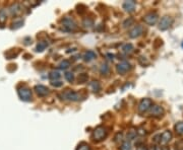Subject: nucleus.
Masks as SVG:
<instances>
[{"label":"nucleus","instance_id":"15","mask_svg":"<svg viewBox=\"0 0 183 150\" xmlns=\"http://www.w3.org/2000/svg\"><path fill=\"white\" fill-rule=\"evenodd\" d=\"M133 50H134V48L131 44H125L122 46V52L127 54V55H129V54L132 53Z\"/></svg>","mask_w":183,"mask_h":150},{"label":"nucleus","instance_id":"2","mask_svg":"<svg viewBox=\"0 0 183 150\" xmlns=\"http://www.w3.org/2000/svg\"><path fill=\"white\" fill-rule=\"evenodd\" d=\"M107 136V131L104 127H98L93 132V139L95 141H102Z\"/></svg>","mask_w":183,"mask_h":150},{"label":"nucleus","instance_id":"24","mask_svg":"<svg viewBox=\"0 0 183 150\" xmlns=\"http://www.w3.org/2000/svg\"><path fill=\"white\" fill-rule=\"evenodd\" d=\"M70 66V62L69 61H67V60H64V61H62L60 63V65H59V67H60V69H67Z\"/></svg>","mask_w":183,"mask_h":150},{"label":"nucleus","instance_id":"21","mask_svg":"<svg viewBox=\"0 0 183 150\" xmlns=\"http://www.w3.org/2000/svg\"><path fill=\"white\" fill-rule=\"evenodd\" d=\"M64 77H65V79L69 82H72L73 80H74V75H73V73H71V72H66V73L64 74Z\"/></svg>","mask_w":183,"mask_h":150},{"label":"nucleus","instance_id":"1","mask_svg":"<svg viewBox=\"0 0 183 150\" xmlns=\"http://www.w3.org/2000/svg\"><path fill=\"white\" fill-rule=\"evenodd\" d=\"M62 29L66 32H73L76 29V23L73 19H69V17H65L62 20Z\"/></svg>","mask_w":183,"mask_h":150},{"label":"nucleus","instance_id":"28","mask_svg":"<svg viewBox=\"0 0 183 150\" xmlns=\"http://www.w3.org/2000/svg\"><path fill=\"white\" fill-rule=\"evenodd\" d=\"M122 139H123V135H122V133H117L115 136V142H120V141H122Z\"/></svg>","mask_w":183,"mask_h":150},{"label":"nucleus","instance_id":"8","mask_svg":"<svg viewBox=\"0 0 183 150\" xmlns=\"http://www.w3.org/2000/svg\"><path fill=\"white\" fill-rule=\"evenodd\" d=\"M159 138H160L159 142H160L161 145H166V144L169 143L171 139H172V133H171L170 131H165L159 136Z\"/></svg>","mask_w":183,"mask_h":150},{"label":"nucleus","instance_id":"30","mask_svg":"<svg viewBox=\"0 0 183 150\" xmlns=\"http://www.w3.org/2000/svg\"><path fill=\"white\" fill-rule=\"evenodd\" d=\"M6 17V12L5 10H1L0 11V20H3Z\"/></svg>","mask_w":183,"mask_h":150},{"label":"nucleus","instance_id":"12","mask_svg":"<svg viewBox=\"0 0 183 150\" xmlns=\"http://www.w3.org/2000/svg\"><path fill=\"white\" fill-rule=\"evenodd\" d=\"M35 91L39 97H45L48 94L49 89L44 85H36L35 86Z\"/></svg>","mask_w":183,"mask_h":150},{"label":"nucleus","instance_id":"18","mask_svg":"<svg viewBox=\"0 0 183 150\" xmlns=\"http://www.w3.org/2000/svg\"><path fill=\"white\" fill-rule=\"evenodd\" d=\"M47 46H48L47 42H40L38 46H37V51H38V52H42V51H44L46 48H47Z\"/></svg>","mask_w":183,"mask_h":150},{"label":"nucleus","instance_id":"3","mask_svg":"<svg viewBox=\"0 0 183 150\" xmlns=\"http://www.w3.org/2000/svg\"><path fill=\"white\" fill-rule=\"evenodd\" d=\"M18 95H20V97L23 101H30V98H32V91L27 86H23V87L18 88Z\"/></svg>","mask_w":183,"mask_h":150},{"label":"nucleus","instance_id":"26","mask_svg":"<svg viewBox=\"0 0 183 150\" xmlns=\"http://www.w3.org/2000/svg\"><path fill=\"white\" fill-rule=\"evenodd\" d=\"M87 80H88V75H87V74L82 73V74H81V75L78 76V82L84 83V82H87Z\"/></svg>","mask_w":183,"mask_h":150},{"label":"nucleus","instance_id":"10","mask_svg":"<svg viewBox=\"0 0 183 150\" xmlns=\"http://www.w3.org/2000/svg\"><path fill=\"white\" fill-rule=\"evenodd\" d=\"M163 114H164L163 107H160V106H157V104H152V107L149 109V115H151V116L160 118V117L163 116Z\"/></svg>","mask_w":183,"mask_h":150},{"label":"nucleus","instance_id":"16","mask_svg":"<svg viewBox=\"0 0 183 150\" xmlns=\"http://www.w3.org/2000/svg\"><path fill=\"white\" fill-rule=\"evenodd\" d=\"M49 77H50L51 80H53V81H56L57 79H59L61 77V74L59 73L58 71H52L50 75H49Z\"/></svg>","mask_w":183,"mask_h":150},{"label":"nucleus","instance_id":"25","mask_svg":"<svg viewBox=\"0 0 183 150\" xmlns=\"http://www.w3.org/2000/svg\"><path fill=\"white\" fill-rule=\"evenodd\" d=\"M136 134H137V132H136V131H130L129 133L127 134V141L133 140L134 138L136 137Z\"/></svg>","mask_w":183,"mask_h":150},{"label":"nucleus","instance_id":"31","mask_svg":"<svg viewBox=\"0 0 183 150\" xmlns=\"http://www.w3.org/2000/svg\"><path fill=\"white\" fill-rule=\"evenodd\" d=\"M137 150H148V148H146V147H145V146H142V147H139V148H137Z\"/></svg>","mask_w":183,"mask_h":150},{"label":"nucleus","instance_id":"29","mask_svg":"<svg viewBox=\"0 0 183 150\" xmlns=\"http://www.w3.org/2000/svg\"><path fill=\"white\" fill-rule=\"evenodd\" d=\"M51 84L54 86V87H61L63 85V82L61 81H52Z\"/></svg>","mask_w":183,"mask_h":150},{"label":"nucleus","instance_id":"14","mask_svg":"<svg viewBox=\"0 0 183 150\" xmlns=\"http://www.w3.org/2000/svg\"><path fill=\"white\" fill-rule=\"evenodd\" d=\"M95 58H96V53L93 52V51H88V52H85L84 55V60L87 62H90L92 60H94Z\"/></svg>","mask_w":183,"mask_h":150},{"label":"nucleus","instance_id":"13","mask_svg":"<svg viewBox=\"0 0 183 150\" xmlns=\"http://www.w3.org/2000/svg\"><path fill=\"white\" fill-rule=\"evenodd\" d=\"M123 8L125 9V11L127 12H132L135 8V1L133 0H129V1H125L123 3Z\"/></svg>","mask_w":183,"mask_h":150},{"label":"nucleus","instance_id":"4","mask_svg":"<svg viewBox=\"0 0 183 150\" xmlns=\"http://www.w3.org/2000/svg\"><path fill=\"white\" fill-rule=\"evenodd\" d=\"M62 100H67V101H77L81 100V94H77L75 91L72 90H66L62 94Z\"/></svg>","mask_w":183,"mask_h":150},{"label":"nucleus","instance_id":"5","mask_svg":"<svg viewBox=\"0 0 183 150\" xmlns=\"http://www.w3.org/2000/svg\"><path fill=\"white\" fill-rule=\"evenodd\" d=\"M173 23V19L171 16H164L162 17L160 22H159V29H161V31H166L170 28L171 26H172Z\"/></svg>","mask_w":183,"mask_h":150},{"label":"nucleus","instance_id":"27","mask_svg":"<svg viewBox=\"0 0 183 150\" xmlns=\"http://www.w3.org/2000/svg\"><path fill=\"white\" fill-rule=\"evenodd\" d=\"M133 19H126L125 22H123V26H124V28H127V26H132L133 25Z\"/></svg>","mask_w":183,"mask_h":150},{"label":"nucleus","instance_id":"7","mask_svg":"<svg viewBox=\"0 0 183 150\" xmlns=\"http://www.w3.org/2000/svg\"><path fill=\"white\" fill-rule=\"evenodd\" d=\"M143 20L146 25L149 26H154L156 22H158V14L156 12H149L148 14H145V17H143Z\"/></svg>","mask_w":183,"mask_h":150},{"label":"nucleus","instance_id":"11","mask_svg":"<svg viewBox=\"0 0 183 150\" xmlns=\"http://www.w3.org/2000/svg\"><path fill=\"white\" fill-rule=\"evenodd\" d=\"M142 32H143V28H142V26H136L129 32V37L132 38V39H135L137 37H139Z\"/></svg>","mask_w":183,"mask_h":150},{"label":"nucleus","instance_id":"22","mask_svg":"<svg viewBox=\"0 0 183 150\" xmlns=\"http://www.w3.org/2000/svg\"><path fill=\"white\" fill-rule=\"evenodd\" d=\"M100 71H101V73H102V74H108L109 71H110V68H109V66L107 64H103L102 66H101Z\"/></svg>","mask_w":183,"mask_h":150},{"label":"nucleus","instance_id":"19","mask_svg":"<svg viewBox=\"0 0 183 150\" xmlns=\"http://www.w3.org/2000/svg\"><path fill=\"white\" fill-rule=\"evenodd\" d=\"M120 150H132V147H131V144L129 141H127V140L124 141L120 147Z\"/></svg>","mask_w":183,"mask_h":150},{"label":"nucleus","instance_id":"9","mask_svg":"<svg viewBox=\"0 0 183 150\" xmlns=\"http://www.w3.org/2000/svg\"><path fill=\"white\" fill-rule=\"evenodd\" d=\"M130 68H131V66L127 61H122L117 65L116 70H117L119 74H124V73H126L128 70H130Z\"/></svg>","mask_w":183,"mask_h":150},{"label":"nucleus","instance_id":"23","mask_svg":"<svg viewBox=\"0 0 183 150\" xmlns=\"http://www.w3.org/2000/svg\"><path fill=\"white\" fill-rule=\"evenodd\" d=\"M76 150H91V147L87 143H81V144H79V145H78L77 149H76Z\"/></svg>","mask_w":183,"mask_h":150},{"label":"nucleus","instance_id":"20","mask_svg":"<svg viewBox=\"0 0 183 150\" xmlns=\"http://www.w3.org/2000/svg\"><path fill=\"white\" fill-rule=\"evenodd\" d=\"M91 88L93 89V91H95V92L99 91L101 88V85L98 81H93V82H91Z\"/></svg>","mask_w":183,"mask_h":150},{"label":"nucleus","instance_id":"17","mask_svg":"<svg viewBox=\"0 0 183 150\" xmlns=\"http://www.w3.org/2000/svg\"><path fill=\"white\" fill-rule=\"evenodd\" d=\"M175 131L177 134L183 135V122H179L175 125Z\"/></svg>","mask_w":183,"mask_h":150},{"label":"nucleus","instance_id":"32","mask_svg":"<svg viewBox=\"0 0 183 150\" xmlns=\"http://www.w3.org/2000/svg\"><path fill=\"white\" fill-rule=\"evenodd\" d=\"M182 48H183V43H182Z\"/></svg>","mask_w":183,"mask_h":150},{"label":"nucleus","instance_id":"6","mask_svg":"<svg viewBox=\"0 0 183 150\" xmlns=\"http://www.w3.org/2000/svg\"><path fill=\"white\" fill-rule=\"evenodd\" d=\"M152 106V101L149 98H142L138 104V111L139 113H145L149 111V109Z\"/></svg>","mask_w":183,"mask_h":150}]
</instances>
